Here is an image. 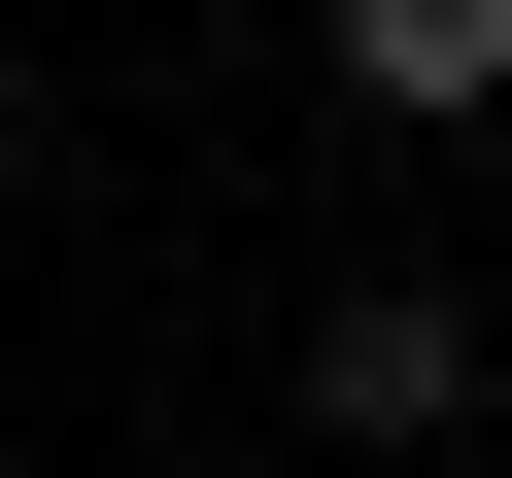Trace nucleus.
<instances>
[{
  "mask_svg": "<svg viewBox=\"0 0 512 478\" xmlns=\"http://www.w3.org/2000/svg\"><path fill=\"white\" fill-rule=\"evenodd\" d=\"M308 410H342V444H444V410H478V308H444V274H342V308H308Z\"/></svg>",
  "mask_w": 512,
  "mask_h": 478,
  "instance_id": "f257e3e1",
  "label": "nucleus"
},
{
  "mask_svg": "<svg viewBox=\"0 0 512 478\" xmlns=\"http://www.w3.org/2000/svg\"><path fill=\"white\" fill-rule=\"evenodd\" d=\"M342 103H410V137L512 103V0H342Z\"/></svg>",
  "mask_w": 512,
  "mask_h": 478,
  "instance_id": "f03ea898",
  "label": "nucleus"
}]
</instances>
